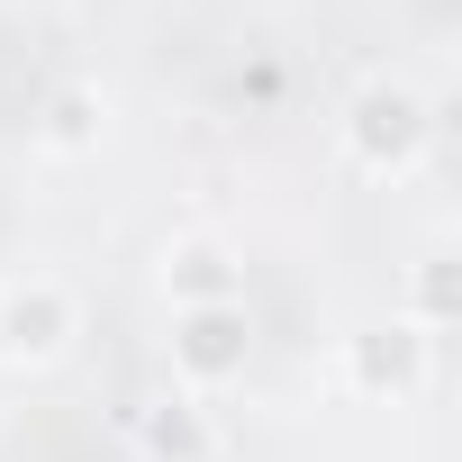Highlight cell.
Instances as JSON below:
<instances>
[{
  "mask_svg": "<svg viewBox=\"0 0 462 462\" xmlns=\"http://www.w3.org/2000/svg\"><path fill=\"white\" fill-rule=\"evenodd\" d=\"M64 336H73V300H64L55 282H37V291H10V300H0V345H10L19 363L64 354Z\"/></svg>",
  "mask_w": 462,
  "mask_h": 462,
  "instance_id": "6da1fadb",
  "label": "cell"
},
{
  "mask_svg": "<svg viewBox=\"0 0 462 462\" xmlns=\"http://www.w3.org/2000/svg\"><path fill=\"white\" fill-rule=\"evenodd\" d=\"M417 136H426L417 100H408L399 82H372V91H363V109H354V145H363V163H408V154H417Z\"/></svg>",
  "mask_w": 462,
  "mask_h": 462,
  "instance_id": "7a4b0ae2",
  "label": "cell"
},
{
  "mask_svg": "<svg viewBox=\"0 0 462 462\" xmlns=\"http://www.w3.org/2000/svg\"><path fill=\"white\" fill-rule=\"evenodd\" d=\"M172 354H181L190 381H226V372L245 363V318L226 309V300H208V309L181 318V345H172Z\"/></svg>",
  "mask_w": 462,
  "mask_h": 462,
  "instance_id": "3957f363",
  "label": "cell"
}]
</instances>
